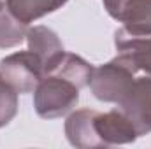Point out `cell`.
<instances>
[{"instance_id": "cell-13", "label": "cell", "mask_w": 151, "mask_h": 149, "mask_svg": "<svg viewBox=\"0 0 151 149\" xmlns=\"http://www.w3.org/2000/svg\"><path fill=\"white\" fill-rule=\"evenodd\" d=\"M127 2L128 0H102V4H104V9L107 11V14L116 19V21H119V16H121V12H123V7L127 5Z\"/></svg>"}, {"instance_id": "cell-3", "label": "cell", "mask_w": 151, "mask_h": 149, "mask_svg": "<svg viewBox=\"0 0 151 149\" xmlns=\"http://www.w3.org/2000/svg\"><path fill=\"white\" fill-rule=\"evenodd\" d=\"M0 72L4 79L18 91V95L34 93L44 75L42 60L30 49L12 53L0 60Z\"/></svg>"}, {"instance_id": "cell-8", "label": "cell", "mask_w": 151, "mask_h": 149, "mask_svg": "<svg viewBox=\"0 0 151 149\" xmlns=\"http://www.w3.org/2000/svg\"><path fill=\"white\" fill-rule=\"evenodd\" d=\"M25 39H27L28 49L34 51L42 60L44 74L47 70H51V67L65 53V47H63L62 40L58 37V34L55 30H51L49 27H44V25L28 27V32H27V37Z\"/></svg>"}, {"instance_id": "cell-11", "label": "cell", "mask_w": 151, "mask_h": 149, "mask_svg": "<svg viewBox=\"0 0 151 149\" xmlns=\"http://www.w3.org/2000/svg\"><path fill=\"white\" fill-rule=\"evenodd\" d=\"M28 32V25L18 19L5 0H0V49L19 46Z\"/></svg>"}, {"instance_id": "cell-2", "label": "cell", "mask_w": 151, "mask_h": 149, "mask_svg": "<svg viewBox=\"0 0 151 149\" xmlns=\"http://www.w3.org/2000/svg\"><path fill=\"white\" fill-rule=\"evenodd\" d=\"M135 77L137 72L119 54H116L107 63L93 67L88 88L97 100L116 105L130 90Z\"/></svg>"}, {"instance_id": "cell-9", "label": "cell", "mask_w": 151, "mask_h": 149, "mask_svg": "<svg viewBox=\"0 0 151 149\" xmlns=\"http://www.w3.org/2000/svg\"><path fill=\"white\" fill-rule=\"evenodd\" d=\"M119 21L127 34L151 37V0H128Z\"/></svg>"}, {"instance_id": "cell-6", "label": "cell", "mask_w": 151, "mask_h": 149, "mask_svg": "<svg viewBox=\"0 0 151 149\" xmlns=\"http://www.w3.org/2000/svg\"><path fill=\"white\" fill-rule=\"evenodd\" d=\"M114 46L118 54L139 74L151 75V37L130 35L123 28L114 32Z\"/></svg>"}, {"instance_id": "cell-5", "label": "cell", "mask_w": 151, "mask_h": 149, "mask_svg": "<svg viewBox=\"0 0 151 149\" xmlns=\"http://www.w3.org/2000/svg\"><path fill=\"white\" fill-rule=\"evenodd\" d=\"M95 132L102 142L104 148L121 146V144H132L139 139L134 125L130 119L114 107L109 112H99L95 114Z\"/></svg>"}, {"instance_id": "cell-12", "label": "cell", "mask_w": 151, "mask_h": 149, "mask_svg": "<svg viewBox=\"0 0 151 149\" xmlns=\"http://www.w3.org/2000/svg\"><path fill=\"white\" fill-rule=\"evenodd\" d=\"M18 109H19L18 91L4 79L0 72V128L7 126L16 117Z\"/></svg>"}, {"instance_id": "cell-1", "label": "cell", "mask_w": 151, "mask_h": 149, "mask_svg": "<svg viewBox=\"0 0 151 149\" xmlns=\"http://www.w3.org/2000/svg\"><path fill=\"white\" fill-rule=\"evenodd\" d=\"M79 84L53 69L42 75L34 91V109L42 119H56L72 112L79 104Z\"/></svg>"}, {"instance_id": "cell-4", "label": "cell", "mask_w": 151, "mask_h": 149, "mask_svg": "<svg viewBox=\"0 0 151 149\" xmlns=\"http://www.w3.org/2000/svg\"><path fill=\"white\" fill-rule=\"evenodd\" d=\"M116 109L130 119L139 137L148 135L151 132V75L135 77Z\"/></svg>"}, {"instance_id": "cell-7", "label": "cell", "mask_w": 151, "mask_h": 149, "mask_svg": "<svg viewBox=\"0 0 151 149\" xmlns=\"http://www.w3.org/2000/svg\"><path fill=\"white\" fill-rule=\"evenodd\" d=\"M95 109H76L65 119V137L70 146L77 149L104 148L95 132Z\"/></svg>"}, {"instance_id": "cell-10", "label": "cell", "mask_w": 151, "mask_h": 149, "mask_svg": "<svg viewBox=\"0 0 151 149\" xmlns=\"http://www.w3.org/2000/svg\"><path fill=\"white\" fill-rule=\"evenodd\" d=\"M5 2L18 19L30 25L40 18L62 9L69 0H5Z\"/></svg>"}]
</instances>
